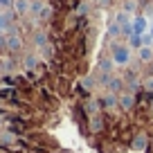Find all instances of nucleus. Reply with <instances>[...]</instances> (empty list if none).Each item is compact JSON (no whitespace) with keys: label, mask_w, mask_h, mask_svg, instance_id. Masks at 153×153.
Segmentation results:
<instances>
[{"label":"nucleus","mask_w":153,"mask_h":153,"mask_svg":"<svg viewBox=\"0 0 153 153\" xmlns=\"http://www.w3.org/2000/svg\"><path fill=\"white\" fill-rule=\"evenodd\" d=\"M113 61H115V65H120V68H126L131 63V48H128V43H115L113 48Z\"/></svg>","instance_id":"1"},{"label":"nucleus","mask_w":153,"mask_h":153,"mask_svg":"<svg viewBox=\"0 0 153 153\" xmlns=\"http://www.w3.org/2000/svg\"><path fill=\"white\" fill-rule=\"evenodd\" d=\"M149 144H151V133H149L146 128H140L137 133L133 135V140H131V149L137 153H144L149 149Z\"/></svg>","instance_id":"2"},{"label":"nucleus","mask_w":153,"mask_h":153,"mask_svg":"<svg viewBox=\"0 0 153 153\" xmlns=\"http://www.w3.org/2000/svg\"><path fill=\"white\" fill-rule=\"evenodd\" d=\"M146 32H149L146 16H142V14H135V16H133V34H137V36H144Z\"/></svg>","instance_id":"3"},{"label":"nucleus","mask_w":153,"mask_h":153,"mask_svg":"<svg viewBox=\"0 0 153 153\" xmlns=\"http://www.w3.org/2000/svg\"><path fill=\"white\" fill-rule=\"evenodd\" d=\"M137 59H140V63H149V65H151L153 63V48H140Z\"/></svg>","instance_id":"4"},{"label":"nucleus","mask_w":153,"mask_h":153,"mask_svg":"<svg viewBox=\"0 0 153 153\" xmlns=\"http://www.w3.org/2000/svg\"><path fill=\"white\" fill-rule=\"evenodd\" d=\"M18 90L16 88H2L0 90V99H7V101H18Z\"/></svg>","instance_id":"5"},{"label":"nucleus","mask_w":153,"mask_h":153,"mask_svg":"<svg viewBox=\"0 0 153 153\" xmlns=\"http://www.w3.org/2000/svg\"><path fill=\"white\" fill-rule=\"evenodd\" d=\"M137 7H140V0H124V9H122V11H126V14H133Z\"/></svg>","instance_id":"6"},{"label":"nucleus","mask_w":153,"mask_h":153,"mask_svg":"<svg viewBox=\"0 0 153 153\" xmlns=\"http://www.w3.org/2000/svg\"><path fill=\"white\" fill-rule=\"evenodd\" d=\"M7 45H9V50L16 52V50H20V38L18 36H9V38H7Z\"/></svg>","instance_id":"7"},{"label":"nucleus","mask_w":153,"mask_h":153,"mask_svg":"<svg viewBox=\"0 0 153 153\" xmlns=\"http://www.w3.org/2000/svg\"><path fill=\"white\" fill-rule=\"evenodd\" d=\"M128 48H142V36H137V34H133V36L128 38Z\"/></svg>","instance_id":"8"},{"label":"nucleus","mask_w":153,"mask_h":153,"mask_svg":"<svg viewBox=\"0 0 153 153\" xmlns=\"http://www.w3.org/2000/svg\"><path fill=\"white\" fill-rule=\"evenodd\" d=\"M16 11H18V14H25V11H27V0H16Z\"/></svg>","instance_id":"9"},{"label":"nucleus","mask_w":153,"mask_h":153,"mask_svg":"<svg viewBox=\"0 0 153 153\" xmlns=\"http://www.w3.org/2000/svg\"><path fill=\"white\" fill-rule=\"evenodd\" d=\"M151 43H153V36L146 32V34L142 36V48H151Z\"/></svg>","instance_id":"10"},{"label":"nucleus","mask_w":153,"mask_h":153,"mask_svg":"<svg viewBox=\"0 0 153 153\" xmlns=\"http://www.w3.org/2000/svg\"><path fill=\"white\" fill-rule=\"evenodd\" d=\"M25 63H27V68H36V56H27Z\"/></svg>","instance_id":"11"},{"label":"nucleus","mask_w":153,"mask_h":153,"mask_svg":"<svg viewBox=\"0 0 153 153\" xmlns=\"http://www.w3.org/2000/svg\"><path fill=\"white\" fill-rule=\"evenodd\" d=\"M11 0H0V5H9Z\"/></svg>","instance_id":"12"},{"label":"nucleus","mask_w":153,"mask_h":153,"mask_svg":"<svg viewBox=\"0 0 153 153\" xmlns=\"http://www.w3.org/2000/svg\"><path fill=\"white\" fill-rule=\"evenodd\" d=\"M149 34H151V36H153V25H151V27H149Z\"/></svg>","instance_id":"13"},{"label":"nucleus","mask_w":153,"mask_h":153,"mask_svg":"<svg viewBox=\"0 0 153 153\" xmlns=\"http://www.w3.org/2000/svg\"><path fill=\"white\" fill-rule=\"evenodd\" d=\"M151 74H153V63H151Z\"/></svg>","instance_id":"14"},{"label":"nucleus","mask_w":153,"mask_h":153,"mask_svg":"<svg viewBox=\"0 0 153 153\" xmlns=\"http://www.w3.org/2000/svg\"><path fill=\"white\" fill-rule=\"evenodd\" d=\"M92 2H99V0H92Z\"/></svg>","instance_id":"15"},{"label":"nucleus","mask_w":153,"mask_h":153,"mask_svg":"<svg viewBox=\"0 0 153 153\" xmlns=\"http://www.w3.org/2000/svg\"><path fill=\"white\" fill-rule=\"evenodd\" d=\"M115 2H120V0H115Z\"/></svg>","instance_id":"16"}]
</instances>
